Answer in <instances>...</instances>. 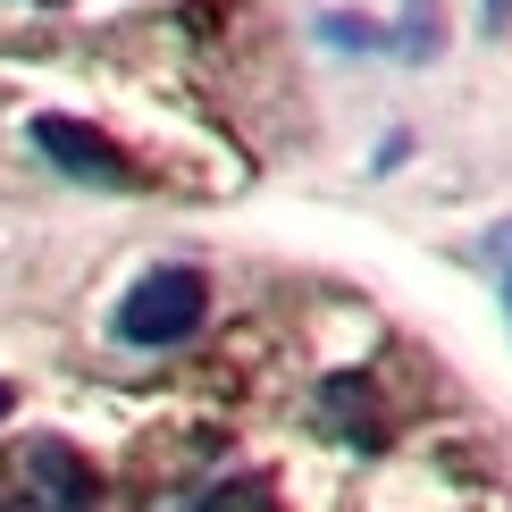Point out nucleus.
I'll list each match as a JSON object with an SVG mask.
<instances>
[{
    "label": "nucleus",
    "instance_id": "1",
    "mask_svg": "<svg viewBox=\"0 0 512 512\" xmlns=\"http://www.w3.org/2000/svg\"><path fill=\"white\" fill-rule=\"evenodd\" d=\"M202 311H210L202 269H143L135 286L118 294L110 336H118V345H135V353H160V345H185V336L202 328Z\"/></svg>",
    "mask_w": 512,
    "mask_h": 512
},
{
    "label": "nucleus",
    "instance_id": "2",
    "mask_svg": "<svg viewBox=\"0 0 512 512\" xmlns=\"http://www.w3.org/2000/svg\"><path fill=\"white\" fill-rule=\"evenodd\" d=\"M101 479L68 437H26L0 462V512H93Z\"/></svg>",
    "mask_w": 512,
    "mask_h": 512
},
{
    "label": "nucleus",
    "instance_id": "3",
    "mask_svg": "<svg viewBox=\"0 0 512 512\" xmlns=\"http://www.w3.org/2000/svg\"><path fill=\"white\" fill-rule=\"evenodd\" d=\"M34 152L59 168V177H76V185H135V160L118 152L110 135H93V126H76V118H34Z\"/></svg>",
    "mask_w": 512,
    "mask_h": 512
},
{
    "label": "nucleus",
    "instance_id": "4",
    "mask_svg": "<svg viewBox=\"0 0 512 512\" xmlns=\"http://www.w3.org/2000/svg\"><path fill=\"white\" fill-rule=\"evenodd\" d=\"M185 512H286V504H277V487H269L261 471H236V479L202 487V496L185 504Z\"/></svg>",
    "mask_w": 512,
    "mask_h": 512
},
{
    "label": "nucleus",
    "instance_id": "5",
    "mask_svg": "<svg viewBox=\"0 0 512 512\" xmlns=\"http://www.w3.org/2000/svg\"><path fill=\"white\" fill-rule=\"evenodd\" d=\"M479 17H487V34H504V26H512V0H487Z\"/></svg>",
    "mask_w": 512,
    "mask_h": 512
},
{
    "label": "nucleus",
    "instance_id": "6",
    "mask_svg": "<svg viewBox=\"0 0 512 512\" xmlns=\"http://www.w3.org/2000/svg\"><path fill=\"white\" fill-rule=\"evenodd\" d=\"M17 412V387H9V378H0V420H9Z\"/></svg>",
    "mask_w": 512,
    "mask_h": 512
},
{
    "label": "nucleus",
    "instance_id": "7",
    "mask_svg": "<svg viewBox=\"0 0 512 512\" xmlns=\"http://www.w3.org/2000/svg\"><path fill=\"white\" fill-rule=\"evenodd\" d=\"M504 311H512V277H504Z\"/></svg>",
    "mask_w": 512,
    "mask_h": 512
}]
</instances>
